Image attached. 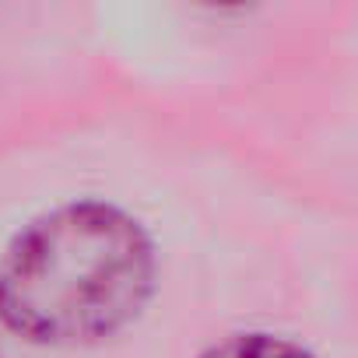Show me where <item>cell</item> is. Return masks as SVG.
<instances>
[{"label": "cell", "instance_id": "obj_1", "mask_svg": "<svg viewBox=\"0 0 358 358\" xmlns=\"http://www.w3.org/2000/svg\"><path fill=\"white\" fill-rule=\"evenodd\" d=\"M155 243L116 204L74 201L29 222L0 260V320L43 348L99 344L155 292Z\"/></svg>", "mask_w": 358, "mask_h": 358}, {"label": "cell", "instance_id": "obj_2", "mask_svg": "<svg viewBox=\"0 0 358 358\" xmlns=\"http://www.w3.org/2000/svg\"><path fill=\"white\" fill-rule=\"evenodd\" d=\"M201 358H313V355L288 337L253 330V334H232V337L218 341Z\"/></svg>", "mask_w": 358, "mask_h": 358}]
</instances>
